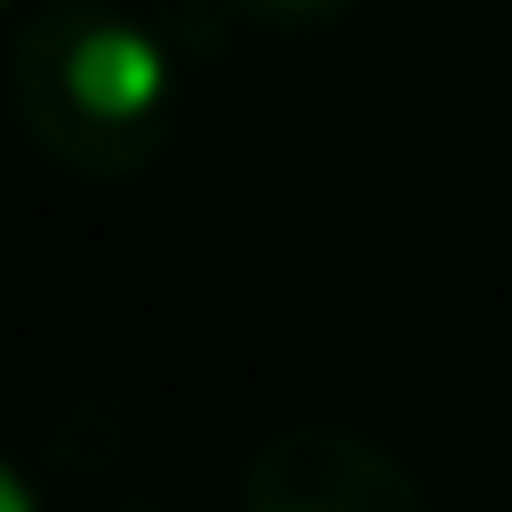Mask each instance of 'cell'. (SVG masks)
I'll list each match as a JSON object with an SVG mask.
<instances>
[{"mask_svg":"<svg viewBox=\"0 0 512 512\" xmlns=\"http://www.w3.org/2000/svg\"><path fill=\"white\" fill-rule=\"evenodd\" d=\"M8 112L64 176L120 184L176 136V48L112 0H48L8 24Z\"/></svg>","mask_w":512,"mask_h":512,"instance_id":"obj_1","label":"cell"},{"mask_svg":"<svg viewBox=\"0 0 512 512\" xmlns=\"http://www.w3.org/2000/svg\"><path fill=\"white\" fill-rule=\"evenodd\" d=\"M240 504L248 512H432L416 472L384 440H368L352 424H328V416L272 424L248 448Z\"/></svg>","mask_w":512,"mask_h":512,"instance_id":"obj_2","label":"cell"},{"mask_svg":"<svg viewBox=\"0 0 512 512\" xmlns=\"http://www.w3.org/2000/svg\"><path fill=\"white\" fill-rule=\"evenodd\" d=\"M128 448H136V424H128L120 400H72V408H56V424H48V464L72 472V480L120 472Z\"/></svg>","mask_w":512,"mask_h":512,"instance_id":"obj_3","label":"cell"},{"mask_svg":"<svg viewBox=\"0 0 512 512\" xmlns=\"http://www.w3.org/2000/svg\"><path fill=\"white\" fill-rule=\"evenodd\" d=\"M240 24L256 32H288V40H312V32H336L344 16H360V0H232Z\"/></svg>","mask_w":512,"mask_h":512,"instance_id":"obj_4","label":"cell"},{"mask_svg":"<svg viewBox=\"0 0 512 512\" xmlns=\"http://www.w3.org/2000/svg\"><path fill=\"white\" fill-rule=\"evenodd\" d=\"M0 512H40V496H32V480L0 456Z\"/></svg>","mask_w":512,"mask_h":512,"instance_id":"obj_5","label":"cell"},{"mask_svg":"<svg viewBox=\"0 0 512 512\" xmlns=\"http://www.w3.org/2000/svg\"><path fill=\"white\" fill-rule=\"evenodd\" d=\"M112 512H168V504H112Z\"/></svg>","mask_w":512,"mask_h":512,"instance_id":"obj_6","label":"cell"},{"mask_svg":"<svg viewBox=\"0 0 512 512\" xmlns=\"http://www.w3.org/2000/svg\"><path fill=\"white\" fill-rule=\"evenodd\" d=\"M0 16H16V0H0Z\"/></svg>","mask_w":512,"mask_h":512,"instance_id":"obj_7","label":"cell"}]
</instances>
